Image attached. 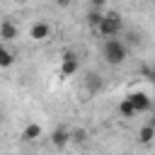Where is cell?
<instances>
[{
    "mask_svg": "<svg viewBox=\"0 0 155 155\" xmlns=\"http://www.w3.org/2000/svg\"><path fill=\"white\" fill-rule=\"evenodd\" d=\"M102 56H104V61L109 65H121L126 61V56H128V48H126V44L121 39H107L104 46H102Z\"/></svg>",
    "mask_w": 155,
    "mask_h": 155,
    "instance_id": "6da1fadb",
    "label": "cell"
},
{
    "mask_svg": "<svg viewBox=\"0 0 155 155\" xmlns=\"http://www.w3.org/2000/svg\"><path fill=\"white\" fill-rule=\"evenodd\" d=\"M121 27H124L121 15H119V12H107V15H104V19H102L99 34H102L104 39H116V36H119V31H121Z\"/></svg>",
    "mask_w": 155,
    "mask_h": 155,
    "instance_id": "7a4b0ae2",
    "label": "cell"
},
{
    "mask_svg": "<svg viewBox=\"0 0 155 155\" xmlns=\"http://www.w3.org/2000/svg\"><path fill=\"white\" fill-rule=\"evenodd\" d=\"M78 68H80L78 53L65 51V53H63V58H61V78H70V75H75V73H78Z\"/></svg>",
    "mask_w": 155,
    "mask_h": 155,
    "instance_id": "3957f363",
    "label": "cell"
},
{
    "mask_svg": "<svg viewBox=\"0 0 155 155\" xmlns=\"http://www.w3.org/2000/svg\"><path fill=\"white\" fill-rule=\"evenodd\" d=\"M128 99H131V104L136 107L138 114H143V111H148V109L153 107V97H148L145 92H131Z\"/></svg>",
    "mask_w": 155,
    "mask_h": 155,
    "instance_id": "277c9868",
    "label": "cell"
},
{
    "mask_svg": "<svg viewBox=\"0 0 155 155\" xmlns=\"http://www.w3.org/2000/svg\"><path fill=\"white\" fill-rule=\"evenodd\" d=\"M29 34H31V39H36V41H44V39H48V34H51V27H48V22L39 19V22H34V24H31Z\"/></svg>",
    "mask_w": 155,
    "mask_h": 155,
    "instance_id": "5b68a950",
    "label": "cell"
},
{
    "mask_svg": "<svg viewBox=\"0 0 155 155\" xmlns=\"http://www.w3.org/2000/svg\"><path fill=\"white\" fill-rule=\"evenodd\" d=\"M41 133H44V131H41V126H39V124H27V126L22 128L19 138H22L24 143H34V140H36Z\"/></svg>",
    "mask_w": 155,
    "mask_h": 155,
    "instance_id": "8992f818",
    "label": "cell"
},
{
    "mask_svg": "<svg viewBox=\"0 0 155 155\" xmlns=\"http://www.w3.org/2000/svg\"><path fill=\"white\" fill-rule=\"evenodd\" d=\"M155 140V124H145L140 131H138V143L140 145H148Z\"/></svg>",
    "mask_w": 155,
    "mask_h": 155,
    "instance_id": "52a82bcc",
    "label": "cell"
},
{
    "mask_svg": "<svg viewBox=\"0 0 155 155\" xmlns=\"http://www.w3.org/2000/svg\"><path fill=\"white\" fill-rule=\"evenodd\" d=\"M15 36H17V27H15V24H12L10 19H5V22L0 24V39H2L5 44H7V41H12Z\"/></svg>",
    "mask_w": 155,
    "mask_h": 155,
    "instance_id": "ba28073f",
    "label": "cell"
},
{
    "mask_svg": "<svg viewBox=\"0 0 155 155\" xmlns=\"http://www.w3.org/2000/svg\"><path fill=\"white\" fill-rule=\"evenodd\" d=\"M70 138H73V136H70L65 128H56V131L51 133V143H53L56 148H65V143H68Z\"/></svg>",
    "mask_w": 155,
    "mask_h": 155,
    "instance_id": "9c48e42d",
    "label": "cell"
},
{
    "mask_svg": "<svg viewBox=\"0 0 155 155\" xmlns=\"http://www.w3.org/2000/svg\"><path fill=\"white\" fill-rule=\"evenodd\" d=\"M102 19H104V15H102L99 10H90V12H87V27H90L92 31H99Z\"/></svg>",
    "mask_w": 155,
    "mask_h": 155,
    "instance_id": "30bf717a",
    "label": "cell"
},
{
    "mask_svg": "<svg viewBox=\"0 0 155 155\" xmlns=\"http://www.w3.org/2000/svg\"><path fill=\"white\" fill-rule=\"evenodd\" d=\"M12 63H15V51L7 44H2V48H0V68H10Z\"/></svg>",
    "mask_w": 155,
    "mask_h": 155,
    "instance_id": "8fae6325",
    "label": "cell"
},
{
    "mask_svg": "<svg viewBox=\"0 0 155 155\" xmlns=\"http://www.w3.org/2000/svg\"><path fill=\"white\" fill-rule=\"evenodd\" d=\"M119 114H121V116H126V119H131V116H136L138 111H136V107L131 104V99H128V97H124V99L119 102Z\"/></svg>",
    "mask_w": 155,
    "mask_h": 155,
    "instance_id": "7c38bea8",
    "label": "cell"
},
{
    "mask_svg": "<svg viewBox=\"0 0 155 155\" xmlns=\"http://www.w3.org/2000/svg\"><path fill=\"white\" fill-rule=\"evenodd\" d=\"M85 136H87V133H85V131H82V128H80V131H75V133H73V138H75V140H85Z\"/></svg>",
    "mask_w": 155,
    "mask_h": 155,
    "instance_id": "4fadbf2b",
    "label": "cell"
},
{
    "mask_svg": "<svg viewBox=\"0 0 155 155\" xmlns=\"http://www.w3.org/2000/svg\"><path fill=\"white\" fill-rule=\"evenodd\" d=\"M90 2H92V10H99V7H102L107 0H90Z\"/></svg>",
    "mask_w": 155,
    "mask_h": 155,
    "instance_id": "5bb4252c",
    "label": "cell"
},
{
    "mask_svg": "<svg viewBox=\"0 0 155 155\" xmlns=\"http://www.w3.org/2000/svg\"><path fill=\"white\" fill-rule=\"evenodd\" d=\"M53 2H56L58 7H68V5H70V0H53Z\"/></svg>",
    "mask_w": 155,
    "mask_h": 155,
    "instance_id": "9a60e30c",
    "label": "cell"
},
{
    "mask_svg": "<svg viewBox=\"0 0 155 155\" xmlns=\"http://www.w3.org/2000/svg\"><path fill=\"white\" fill-rule=\"evenodd\" d=\"M15 2H19V5H24V2H27V0H15Z\"/></svg>",
    "mask_w": 155,
    "mask_h": 155,
    "instance_id": "2e32d148",
    "label": "cell"
},
{
    "mask_svg": "<svg viewBox=\"0 0 155 155\" xmlns=\"http://www.w3.org/2000/svg\"><path fill=\"white\" fill-rule=\"evenodd\" d=\"M153 104H155V94H153Z\"/></svg>",
    "mask_w": 155,
    "mask_h": 155,
    "instance_id": "e0dca14e",
    "label": "cell"
}]
</instances>
